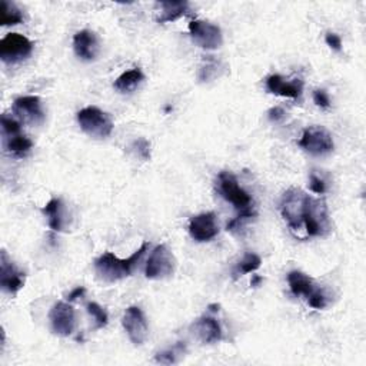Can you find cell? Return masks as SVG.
<instances>
[{
    "instance_id": "cell-28",
    "label": "cell",
    "mask_w": 366,
    "mask_h": 366,
    "mask_svg": "<svg viewBox=\"0 0 366 366\" xmlns=\"http://www.w3.org/2000/svg\"><path fill=\"white\" fill-rule=\"evenodd\" d=\"M133 148L136 153L143 159V160H149L151 158V143L146 139H138L133 143Z\"/></svg>"
},
{
    "instance_id": "cell-33",
    "label": "cell",
    "mask_w": 366,
    "mask_h": 366,
    "mask_svg": "<svg viewBox=\"0 0 366 366\" xmlns=\"http://www.w3.org/2000/svg\"><path fill=\"white\" fill-rule=\"evenodd\" d=\"M85 294H86V289H85L83 286H78L76 289H73V290L70 292L69 297H67V301H69V302H73V301H76V299L82 298Z\"/></svg>"
},
{
    "instance_id": "cell-30",
    "label": "cell",
    "mask_w": 366,
    "mask_h": 366,
    "mask_svg": "<svg viewBox=\"0 0 366 366\" xmlns=\"http://www.w3.org/2000/svg\"><path fill=\"white\" fill-rule=\"evenodd\" d=\"M314 102L316 103V106L322 109H327L329 106H331V99H329V95L323 89H316L314 92Z\"/></svg>"
},
{
    "instance_id": "cell-34",
    "label": "cell",
    "mask_w": 366,
    "mask_h": 366,
    "mask_svg": "<svg viewBox=\"0 0 366 366\" xmlns=\"http://www.w3.org/2000/svg\"><path fill=\"white\" fill-rule=\"evenodd\" d=\"M262 281H263V279H262L261 277H258V274H253V278H252V281H250V285L256 288V286H259V283H261Z\"/></svg>"
},
{
    "instance_id": "cell-6",
    "label": "cell",
    "mask_w": 366,
    "mask_h": 366,
    "mask_svg": "<svg viewBox=\"0 0 366 366\" xmlns=\"http://www.w3.org/2000/svg\"><path fill=\"white\" fill-rule=\"evenodd\" d=\"M299 148L310 156H327L334 152V139L322 126H309L303 131L299 142Z\"/></svg>"
},
{
    "instance_id": "cell-18",
    "label": "cell",
    "mask_w": 366,
    "mask_h": 366,
    "mask_svg": "<svg viewBox=\"0 0 366 366\" xmlns=\"http://www.w3.org/2000/svg\"><path fill=\"white\" fill-rule=\"evenodd\" d=\"M288 283L292 294L295 297H305L306 299L318 289L315 288L314 279L299 270H292L288 273Z\"/></svg>"
},
{
    "instance_id": "cell-9",
    "label": "cell",
    "mask_w": 366,
    "mask_h": 366,
    "mask_svg": "<svg viewBox=\"0 0 366 366\" xmlns=\"http://www.w3.org/2000/svg\"><path fill=\"white\" fill-rule=\"evenodd\" d=\"M189 33L192 41L205 50H216L224 45V34L219 26L205 22L192 21L189 23Z\"/></svg>"
},
{
    "instance_id": "cell-16",
    "label": "cell",
    "mask_w": 366,
    "mask_h": 366,
    "mask_svg": "<svg viewBox=\"0 0 366 366\" xmlns=\"http://www.w3.org/2000/svg\"><path fill=\"white\" fill-rule=\"evenodd\" d=\"M266 89L272 95L299 99L303 92V82L301 79L285 80V78H282L281 75H270L266 79Z\"/></svg>"
},
{
    "instance_id": "cell-5",
    "label": "cell",
    "mask_w": 366,
    "mask_h": 366,
    "mask_svg": "<svg viewBox=\"0 0 366 366\" xmlns=\"http://www.w3.org/2000/svg\"><path fill=\"white\" fill-rule=\"evenodd\" d=\"M176 269V258L168 245H158L149 255L144 266V277L152 281L171 278Z\"/></svg>"
},
{
    "instance_id": "cell-32",
    "label": "cell",
    "mask_w": 366,
    "mask_h": 366,
    "mask_svg": "<svg viewBox=\"0 0 366 366\" xmlns=\"http://www.w3.org/2000/svg\"><path fill=\"white\" fill-rule=\"evenodd\" d=\"M285 116H286L285 111H283L282 107H279V106L272 107L270 111L268 112V118H269V120L273 122V123H279V122H282V120L285 119Z\"/></svg>"
},
{
    "instance_id": "cell-21",
    "label": "cell",
    "mask_w": 366,
    "mask_h": 366,
    "mask_svg": "<svg viewBox=\"0 0 366 366\" xmlns=\"http://www.w3.org/2000/svg\"><path fill=\"white\" fill-rule=\"evenodd\" d=\"M143 80H144L143 72L139 67H135L122 73V75L115 80L114 87L119 92V94H132V92H135L142 85Z\"/></svg>"
},
{
    "instance_id": "cell-13",
    "label": "cell",
    "mask_w": 366,
    "mask_h": 366,
    "mask_svg": "<svg viewBox=\"0 0 366 366\" xmlns=\"http://www.w3.org/2000/svg\"><path fill=\"white\" fill-rule=\"evenodd\" d=\"M25 285V273L17 269L8 252L3 249L0 253V286L10 295L19 292Z\"/></svg>"
},
{
    "instance_id": "cell-3",
    "label": "cell",
    "mask_w": 366,
    "mask_h": 366,
    "mask_svg": "<svg viewBox=\"0 0 366 366\" xmlns=\"http://www.w3.org/2000/svg\"><path fill=\"white\" fill-rule=\"evenodd\" d=\"M302 226L308 236L325 237L331 232V219H329L327 205L321 197H306V204L302 215Z\"/></svg>"
},
{
    "instance_id": "cell-31",
    "label": "cell",
    "mask_w": 366,
    "mask_h": 366,
    "mask_svg": "<svg viewBox=\"0 0 366 366\" xmlns=\"http://www.w3.org/2000/svg\"><path fill=\"white\" fill-rule=\"evenodd\" d=\"M325 41H326V45L336 50V52H341L342 50V39H341V36L334 33V32H327L326 36H325Z\"/></svg>"
},
{
    "instance_id": "cell-27",
    "label": "cell",
    "mask_w": 366,
    "mask_h": 366,
    "mask_svg": "<svg viewBox=\"0 0 366 366\" xmlns=\"http://www.w3.org/2000/svg\"><path fill=\"white\" fill-rule=\"evenodd\" d=\"M306 301H308L309 306H312L314 309H325L327 305V299L321 289H316Z\"/></svg>"
},
{
    "instance_id": "cell-17",
    "label": "cell",
    "mask_w": 366,
    "mask_h": 366,
    "mask_svg": "<svg viewBox=\"0 0 366 366\" xmlns=\"http://www.w3.org/2000/svg\"><path fill=\"white\" fill-rule=\"evenodd\" d=\"M195 334L204 343H217L222 341V327L213 316H202L199 318L193 326Z\"/></svg>"
},
{
    "instance_id": "cell-22",
    "label": "cell",
    "mask_w": 366,
    "mask_h": 366,
    "mask_svg": "<svg viewBox=\"0 0 366 366\" xmlns=\"http://www.w3.org/2000/svg\"><path fill=\"white\" fill-rule=\"evenodd\" d=\"M162 14L158 17V23H169L180 19L182 16L189 14V3L188 2H160Z\"/></svg>"
},
{
    "instance_id": "cell-20",
    "label": "cell",
    "mask_w": 366,
    "mask_h": 366,
    "mask_svg": "<svg viewBox=\"0 0 366 366\" xmlns=\"http://www.w3.org/2000/svg\"><path fill=\"white\" fill-rule=\"evenodd\" d=\"M3 143H5L6 152L14 158L26 156L30 152V149L33 148V142L26 135H23L22 132L3 136Z\"/></svg>"
},
{
    "instance_id": "cell-23",
    "label": "cell",
    "mask_w": 366,
    "mask_h": 366,
    "mask_svg": "<svg viewBox=\"0 0 366 366\" xmlns=\"http://www.w3.org/2000/svg\"><path fill=\"white\" fill-rule=\"evenodd\" d=\"M23 22V13L14 3L2 0L0 2V25L14 26Z\"/></svg>"
},
{
    "instance_id": "cell-11",
    "label": "cell",
    "mask_w": 366,
    "mask_h": 366,
    "mask_svg": "<svg viewBox=\"0 0 366 366\" xmlns=\"http://www.w3.org/2000/svg\"><path fill=\"white\" fill-rule=\"evenodd\" d=\"M49 321L53 334L58 336H70L76 327V312L67 302H56L49 312Z\"/></svg>"
},
{
    "instance_id": "cell-7",
    "label": "cell",
    "mask_w": 366,
    "mask_h": 366,
    "mask_svg": "<svg viewBox=\"0 0 366 366\" xmlns=\"http://www.w3.org/2000/svg\"><path fill=\"white\" fill-rule=\"evenodd\" d=\"M33 42L21 33H8L0 41V59L8 65H16L30 58L33 53Z\"/></svg>"
},
{
    "instance_id": "cell-4",
    "label": "cell",
    "mask_w": 366,
    "mask_h": 366,
    "mask_svg": "<svg viewBox=\"0 0 366 366\" xmlns=\"http://www.w3.org/2000/svg\"><path fill=\"white\" fill-rule=\"evenodd\" d=\"M78 123L80 129L95 139H105L114 132V120L106 112L96 106H87L78 112Z\"/></svg>"
},
{
    "instance_id": "cell-8",
    "label": "cell",
    "mask_w": 366,
    "mask_h": 366,
    "mask_svg": "<svg viewBox=\"0 0 366 366\" xmlns=\"http://www.w3.org/2000/svg\"><path fill=\"white\" fill-rule=\"evenodd\" d=\"M308 193L299 188L288 189L279 204V211L282 217L288 222L292 230H298L302 228V215L306 204Z\"/></svg>"
},
{
    "instance_id": "cell-1",
    "label": "cell",
    "mask_w": 366,
    "mask_h": 366,
    "mask_svg": "<svg viewBox=\"0 0 366 366\" xmlns=\"http://www.w3.org/2000/svg\"><path fill=\"white\" fill-rule=\"evenodd\" d=\"M149 242H143L142 246L135 250L127 259H120L112 252L102 253L95 261V272L98 278L105 282L114 283L132 277V273L139 266L144 253L149 250Z\"/></svg>"
},
{
    "instance_id": "cell-14",
    "label": "cell",
    "mask_w": 366,
    "mask_h": 366,
    "mask_svg": "<svg viewBox=\"0 0 366 366\" xmlns=\"http://www.w3.org/2000/svg\"><path fill=\"white\" fill-rule=\"evenodd\" d=\"M189 235L196 242H209L219 235V225L213 212L192 216L189 221Z\"/></svg>"
},
{
    "instance_id": "cell-29",
    "label": "cell",
    "mask_w": 366,
    "mask_h": 366,
    "mask_svg": "<svg viewBox=\"0 0 366 366\" xmlns=\"http://www.w3.org/2000/svg\"><path fill=\"white\" fill-rule=\"evenodd\" d=\"M309 188L316 195H323L326 192V183L323 179H321L319 176L312 173L309 177Z\"/></svg>"
},
{
    "instance_id": "cell-15",
    "label": "cell",
    "mask_w": 366,
    "mask_h": 366,
    "mask_svg": "<svg viewBox=\"0 0 366 366\" xmlns=\"http://www.w3.org/2000/svg\"><path fill=\"white\" fill-rule=\"evenodd\" d=\"M73 50H75L76 56L82 61H95L99 54L98 36L90 30L78 32L73 36Z\"/></svg>"
},
{
    "instance_id": "cell-24",
    "label": "cell",
    "mask_w": 366,
    "mask_h": 366,
    "mask_svg": "<svg viewBox=\"0 0 366 366\" xmlns=\"http://www.w3.org/2000/svg\"><path fill=\"white\" fill-rule=\"evenodd\" d=\"M185 354H186L185 342H177L172 347H169V349L156 354L155 360L163 365H172V363L179 362L183 356H185Z\"/></svg>"
},
{
    "instance_id": "cell-2",
    "label": "cell",
    "mask_w": 366,
    "mask_h": 366,
    "mask_svg": "<svg viewBox=\"0 0 366 366\" xmlns=\"http://www.w3.org/2000/svg\"><path fill=\"white\" fill-rule=\"evenodd\" d=\"M217 192L226 200V202L232 204L235 209L239 211V216L235 217L230 224H228V230H235L236 226L242 225V222L248 221V219L253 217L256 213L253 211V200L250 195L241 188L239 182H237L236 176L230 172H221L217 175L216 180Z\"/></svg>"
},
{
    "instance_id": "cell-25",
    "label": "cell",
    "mask_w": 366,
    "mask_h": 366,
    "mask_svg": "<svg viewBox=\"0 0 366 366\" xmlns=\"http://www.w3.org/2000/svg\"><path fill=\"white\" fill-rule=\"evenodd\" d=\"M261 265H262L261 256L249 252L244 256V259L239 262V265H237L235 270V277H242V274H248V273L258 270Z\"/></svg>"
},
{
    "instance_id": "cell-26",
    "label": "cell",
    "mask_w": 366,
    "mask_h": 366,
    "mask_svg": "<svg viewBox=\"0 0 366 366\" xmlns=\"http://www.w3.org/2000/svg\"><path fill=\"white\" fill-rule=\"evenodd\" d=\"M86 309H87V314L92 318H94L95 327L96 329H102V327H105L109 323L107 312H106V310L99 303H96V302H89L86 305Z\"/></svg>"
},
{
    "instance_id": "cell-19",
    "label": "cell",
    "mask_w": 366,
    "mask_h": 366,
    "mask_svg": "<svg viewBox=\"0 0 366 366\" xmlns=\"http://www.w3.org/2000/svg\"><path fill=\"white\" fill-rule=\"evenodd\" d=\"M42 213L47 217V225L53 232L63 230V204L62 199L53 197L42 208Z\"/></svg>"
},
{
    "instance_id": "cell-10",
    "label": "cell",
    "mask_w": 366,
    "mask_h": 366,
    "mask_svg": "<svg viewBox=\"0 0 366 366\" xmlns=\"http://www.w3.org/2000/svg\"><path fill=\"white\" fill-rule=\"evenodd\" d=\"M12 111L16 115L17 120L30 126H41L46 119L42 100L39 96L30 95L14 99Z\"/></svg>"
},
{
    "instance_id": "cell-12",
    "label": "cell",
    "mask_w": 366,
    "mask_h": 366,
    "mask_svg": "<svg viewBox=\"0 0 366 366\" xmlns=\"http://www.w3.org/2000/svg\"><path fill=\"white\" fill-rule=\"evenodd\" d=\"M122 325L131 342L136 346L143 345L149 336L148 321H146L143 310L139 306H129L125 310Z\"/></svg>"
}]
</instances>
